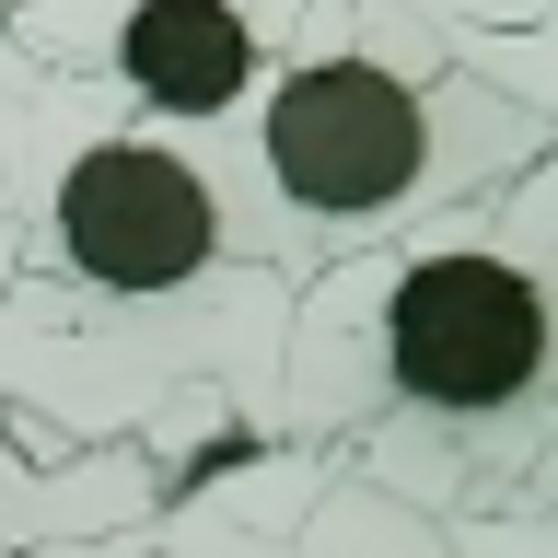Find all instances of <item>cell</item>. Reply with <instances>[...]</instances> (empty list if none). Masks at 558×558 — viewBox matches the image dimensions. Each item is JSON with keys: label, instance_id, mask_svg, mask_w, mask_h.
Masks as SVG:
<instances>
[{"label": "cell", "instance_id": "obj_6", "mask_svg": "<svg viewBox=\"0 0 558 558\" xmlns=\"http://www.w3.org/2000/svg\"><path fill=\"white\" fill-rule=\"evenodd\" d=\"M430 24H558V0H408Z\"/></svg>", "mask_w": 558, "mask_h": 558}, {"label": "cell", "instance_id": "obj_5", "mask_svg": "<svg viewBox=\"0 0 558 558\" xmlns=\"http://www.w3.org/2000/svg\"><path fill=\"white\" fill-rule=\"evenodd\" d=\"M453 558H547V500H523V512H465L442 523Z\"/></svg>", "mask_w": 558, "mask_h": 558}, {"label": "cell", "instance_id": "obj_2", "mask_svg": "<svg viewBox=\"0 0 558 558\" xmlns=\"http://www.w3.org/2000/svg\"><path fill=\"white\" fill-rule=\"evenodd\" d=\"M209 174L221 244L279 279H314L349 244H384L500 174L547 163L558 117L453 59L408 0H326V24L244 82V105L174 129Z\"/></svg>", "mask_w": 558, "mask_h": 558}, {"label": "cell", "instance_id": "obj_7", "mask_svg": "<svg viewBox=\"0 0 558 558\" xmlns=\"http://www.w3.org/2000/svg\"><path fill=\"white\" fill-rule=\"evenodd\" d=\"M12 558H151V523H129V535H59V547H12Z\"/></svg>", "mask_w": 558, "mask_h": 558}, {"label": "cell", "instance_id": "obj_4", "mask_svg": "<svg viewBox=\"0 0 558 558\" xmlns=\"http://www.w3.org/2000/svg\"><path fill=\"white\" fill-rule=\"evenodd\" d=\"M291 558H453V535H442V512H418L384 477H361L349 453H326V477L291 523Z\"/></svg>", "mask_w": 558, "mask_h": 558}, {"label": "cell", "instance_id": "obj_3", "mask_svg": "<svg viewBox=\"0 0 558 558\" xmlns=\"http://www.w3.org/2000/svg\"><path fill=\"white\" fill-rule=\"evenodd\" d=\"M314 24H326V0H12L0 47L94 82L117 117L198 129V117L244 105V82L291 59Z\"/></svg>", "mask_w": 558, "mask_h": 558}, {"label": "cell", "instance_id": "obj_9", "mask_svg": "<svg viewBox=\"0 0 558 558\" xmlns=\"http://www.w3.org/2000/svg\"><path fill=\"white\" fill-rule=\"evenodd\" d=\"M0 12H12V0H0Z\"/></svg>", "mask_w": 558, "mask_h": 558}, {"label": "cell", "instance_id": "obj_8", "mask_svg": "<svg viewBox=\"0 0 558 558\" xmlns=\"http://www.w3.org/2000/svg\"><path fill=\"white\" fill-rule=\"evenodd\" d=\"M12 268H24V221L0 209V291H12Z\"/></svg>", "mask_w": 558, "mask_h": 558}, {"label": "cell", "instance_id": "obj_1", "mask_svg": "<svg viewBox=\"0 0 558 558\" xmlns=\"http://www.w3.org/2000/svg\"><path fill=\"white\" fill-rule=\"evenodd\" d=\"M291 442L349 453L418 512H523L558 453V163H523L384 244L291 279L279 396Z\"/></svg>", "mask_w": 558, "mask_h": 558}]
</instances>
